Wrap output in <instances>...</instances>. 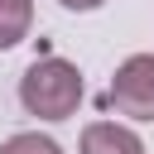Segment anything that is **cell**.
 I'll return each mask as SVG.
<instances>
[{
	"instance_id": "6da1fadb",
	"label": "cell",
	"mask_w": 154,
	"mask_h": 154,
	"mask_svg": "<svg viewBox=\"0 0 154 154\" xmlns=\"http://www.w3.org/2000/svg\"><path fill=\"white\" fill-rule=\"evenodd\" d=\"M82 101V72L58 58V53H43L24 67L19 77V106L38 120H67Z\"/></svg>"
},
{
	"instance_id": "7a4b0ae2",
	"label": "cell",
	"mask_w": 154,
	"mask_h": 154,
	"mask_svg": "<svg viewBox=\"0 0 154 154\" xmlns=\"http://www.w3.org/2000/svg\"><path fill=\"white\" fill-rule=\"evenodd\" d=\"M106 106H116L120 116H135V120H154V53H135L116 67Z\"/></svg>"
},
{
	"instance_id": "3957f363",
	"label": "cell",
	"mask_w": 154,
	"mask_h": 154,
	"mask_svg": "<svg viewBox=\"0 0 154 154\" xmlns=\"http://www.w3.org/2000/svg\"><path fill=\"white\" fill-rule=\"evenodd\" d=\"M82 154H144L140 135L130 125H116V120H96L82 130Z\"/></svg>"
},
{
	"instance_id": "277c9868",
	"label": "cell",
	"mask_w": 154,
	"mask_h": 154,
	"mask_svg": "<svg viewBox=\"0 0 154 154\" xmlns=\"http://www.w3.org/2000/svg\"><path fill=\"white\" fill-rule=\"evenodd\" d=\"M34 24V0H0V53L14 48Z\"/></svg>"
},
{
	"instance_id": "5b68a950",
	"label": "cell",
	"mask_w": 154,
	"mask_h": 154,
	"mask_svg": "<svg viewBox=\"0 0 154 154\" xmlns=\"http://www.w3.org/2000/svg\"><path fill=\"white\" fill-rule=\"evenodd\" d=\"M0 154H63L48 135H10L5 144H0Z\"/></svg>"
},
{
	"instance_id": "8992f818",
	"label": "cell",
	"mask_w": 154,
	"mask_h": 154,
	"mask_svg": "<svg viewBox=\"0 0 154 154\" xmlns=\"http://www.w3.org/2000/svg\"><path fill=\"white\" fill-rule=\"evenodd\" d=\"M58 5H67V10H96V5H106V0H58Z\"/></svg>"
}]
</instances>
